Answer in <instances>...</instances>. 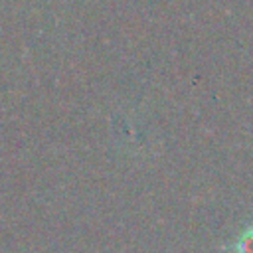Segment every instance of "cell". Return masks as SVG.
Instances as JSON below:
<instances>
[{
	"mask_svg": "<svg viewBox=\"0 0 253 253\" xmlns=\"http://www.w3.org/2000/svg\"><path fill=\"white\" fill-rule=\"evenodd\" d=\"M235 253H253V227L245 229L235 241Z\"/></svg>",
	"mask_w": 253,
	"mask_h": 253,
	"instance_id": "6da1fadb",
	"label": "cell"
}]
</instances>
